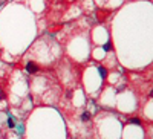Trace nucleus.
<instances>
[{"label": "nucleus", "mask_w": 153, "mask_h": 139, "mask_svg": "<svg viewBox=\"0 0 153 139\" xmlns=\"http://www.w3.org/2000/svg\"><path fill=\"white\" fill-rule=\"evenodd\" d=\"M37 64H35V63H28V64H26V70L29 72V73H34V72H37Z\"/></svg>", "instance_id": "1"}, {"label": "nucleus", "mask_w": 153, "mask_h": 139, "mask_svg": "<svg viewBox=\"0 0 153 139\" xmlns=\"http://www.w3.org/2000/svg\"><path fill=\"white\" fill-rule=\"evenodd\" d=\"M81 119H83V121H89V119H91V113H89V112H84L83 116H81Z\"/></svg>", "instance_id": "2"}, {"label": "nucleus", "mask_w": 153, "mask_h": 139, "mask_svg": "<svg viewBox=\"0 0 153 139\" xmlns=\"http://www.w3.org/2000/svg\"><path fill=\"white\" fill-rule=\"evenodd\" d=\"M8 125H9V127H14V121H12V119H8Z\"/></svg>", "instance_id": "3"}, {"label": "nucleus", "mask_w": 153, "mask_h": 139, "mask_svg": "<svg viewBox=\"0 0 153 139\" xmlns=\"http://www.w3.org/2000/svg\"><path fill=\"white\" fill-rule=\"evenodd\" d=\"M100 72H101V75H103V77H104V75H106V70H104L103 67H100Z\"/></svg>", "instance_id": "4"}, {"label": "nucleus", "mask_w": 153, "mask_h": 139, "mask_svg": "<svg viewBox=\"0 0 153 139\" xmlns=\"http://www.w3.org/2000/svg\"><path fill=\"white\" fill-rule=\"evenodd\" d=\"M130 122H133V124H139V121H138L136 118H133V119H130Z\"/></svg>", "instance_id": "5"}]
</instances>
